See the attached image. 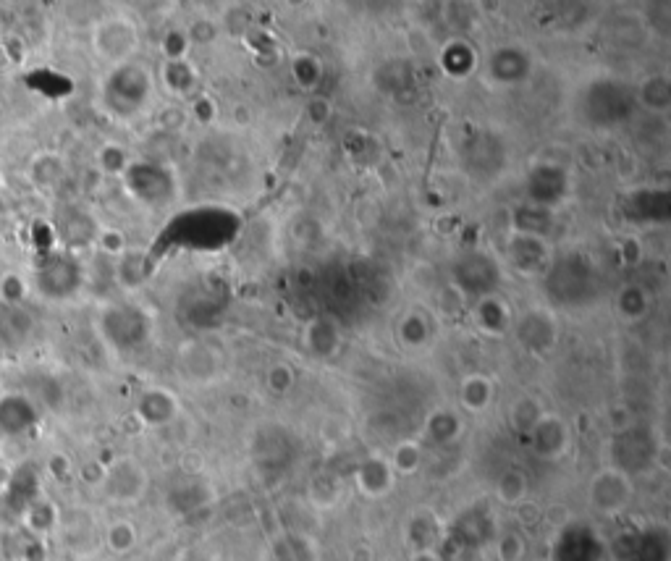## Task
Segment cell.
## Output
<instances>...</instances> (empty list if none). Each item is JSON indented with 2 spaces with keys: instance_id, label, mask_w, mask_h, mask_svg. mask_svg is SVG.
<instances>
[{
  "instance_id": "cell-6",
  "label": "cell",
  "mask_w": 671,
  "mask_h": 561,
  "mask_svg": "<svg viewBox=\"0 0 671 561\" xmlns=\"http://www.w3.org/2000/svg\"><path fill=\"white\" fill-rule=\"evenodd\" d=\"M462 402L472 412L483 409L485 404L491 402V383L485 381V378H467L462 386Z\"/></svg>"
},
{
  "instance_id": "cell-12",
  "label": "cell",
  "mask_w": 671,
  "mask_h": 561,
  "mask_svg": "<svg viewBox=\"0 0 671 561\" xmlns=\"http://www.w3.org/2000/svg\"><path fill=\"white\" fill-rule=\"evenodd\" d=\"M318 74H320V66H318V61H312V58L305 56L294 63V77L299 79L302 87H310V84L318 82Z\"/></svg>"
},
{
  "instance_id": "cell-14",
  "label": "cell",
  "mask_w": 671,
  "mask_h": 561,
  "mask_svg": "<svg viewBox=\"0 0 671 561\" xmlns=\"http://www.w3.org/2000/svg\"><path fill=\"white\" fill-rule=\"evenodd\" d=\"M457 430H459V423L449 415V412H441V415L433 420V436L441 438V441H449V438L457 436Z\"/></svg>"
},
{
  "instance_id": "cell-9",
  "label": "cell",
  "mask_w": 671,
  "mask_h": 561,
  "mask_svg": "<svg viewBox=\"0 0 671 561\" xmlns=\"http://www.w3.org/2000/svg\"><path fill=\"white\" fill-rule=\"evenodd\" d=\"M142 409H150V417L153 423H163V420H168V417L173 415V399L166 394H160V391H153V394L145 396V407Z\"/></svg>"
},
{
  "instance_id": "cell-4",
  "label": "cell",
  "mask_w": 671,
  "mask_h": 561,
  "mask_svg": "<svg viewBox=\"0 0 671 561\" xmlns=\"http://www.w3.org/2000/svg\"><path fill=\"white\" fill-rule=\"evenodd\" d=\"M357 483H360V488L367 496H383V493L391 491L394 470L381 459H367L365 465L360 467V472H357Z\"/></svg>"
},
{
  "instance_id": "cell-2",
  "label": "cell",
  "mask_w": 671,
  "mask_h": 561,
  "mask_svg": "<svg viewBox=\"0 0 671 561\" xmlns=\"http://www.w3.org/2000/svg\"><path fill=\"white\" fill-rule=\"evenodd\" d=\"M603 548L588 527H572L561 535L556 546V561H601Z\"/></svg>"
},
{
  "instance_id": "cell-3",
  "label": "cell",
  "mask_w": 671,
  "mask_h": 561,
  "mask_svg": "<svg viewBox=\"0 0 671 561\" xmlns=\"http://www.w3.org/2000/svg\"><path fill=\"white\" fill-rule=\"evenodd\" d=\"M533 436L535 446H538V451L543 457H559L561 451L567 449L569 444L567 430H564V425H561L559 420H554V417H540L538 425L533 428Z\"/></svg>"
},
{
  "instance_id": "cell-7",
  "label": "cell",
  "mask_w": 671,
  "mask_h": 561,
  "mask_svg": "<svg viewBox=\"0 0 671 561\" xmlns=\"http://www.w3.org/2000/svg\"><path fill=\"white\" fill-rule=\"evenodd\" d=\"M645 103L656 108V111H666L669 108V82L664 77H653L643 84Z\"/></svg>"
},
{
  "instance_id": "cell-8",
  "label": "cell",
  "mask_w": 671,
  "mask_h": 561,
  "mask_svg": "<svg viewBox=\"0 0 671 561\" xmlns=\"http://www.w3.org/2000/svg\"><path fill=\"white\" fill-rule=\"evenodd\" d=\"M525 244L527 250H522L517 242H514V260H517L519 268H527V271H533V268H538V263L543 260V247H540V242L535 239V236H525Z\"/></svg>"
},
{
  "instance_id": "cell-5",
  "label": "cell",
  "mask_w": 671,
  "mask_h": 561,
  "mask_svg": "<svg viewBox=\"0 0 671 561\" xmlns=\"http://www.w3.org/2000/svg\"><path fill=\"white\" fill-rule=\"evenodd\" d=\"M493 74L499 82H519L527 74V58L525 53H514V50H501L493 58Z\"/></svg>"
},
{
  "instance_id": "cell-13",
  "label": "cell",
  "mask_w": 671,
  "mask_h": 561,
  "mask_svg": "<svg viewBox=\"0 0 671 561\" xmlns=\"http://www.w3.org/2000/svg\"><path fill=\"white\" fill-rule=\"evenodd\" d=\"M496 302H485V305H480V323H483L485 328H491V331H499L501 326L506 323V312L504 310H496Z\"/></svg>"
},
{
  "instance_id": "cell-15",
  "label": "cell",
  "mask_w": 671,
  "mask_h": 561,
  "mask_svg": "<svg viewBox=\"0 0 671 561\" xmlns=\"http://www.w3.org/2000/svg\"><path fill=\"white\" fill-rule=\"evenodd\" d=\"M412 561H436V556L430 554V551H417V556Z\"/></svg>"
},
{
  "instance_id": "cell-10",
  "label": "cell",
  "mask_w": 671,
  "mask_h": 561,
  "mask_svg": "<svg viewBox=\"0 0 671 561\" xmlns=\"http://www.w3.org/2000/svg\"><path fill=\"white\" fill-rule=\"evenodd\" d=\"M499 496L501 501H519L525 496V478L519 475V472H509L504 475L499 485Z\"/></svg>"
},
{
  "instance_id": "cell-11",
  "label": "cell",
  "mask_w": 671,
  "mask_h": 561,
  "mask_svg": "<svg viewBox=\"0 0 671 561\" xmlns=\"http://www.w3.org/2000/svg\"><path fill=\"white\" fill-rule=\"evenodd\" d=\"M417 465H420V451L415 449L412 444H404L396 449L394 457V467L399 472H415Z\"/></svg>"
},
{
  "instance_id": "cell-1",
  "label": "cell",
  "mask_w": 671,
  "mask_h": 561,
  "mask_svg": "<svg viewBox=\"0 0 671 561\" xmlns=\"http://www.w3.org/2000/svg\"><path fill=\"white\" fill-rule=\"evenodd\" d=\"M632 499V485L630 478L619 470H603L598 472V478L590 483V501L598 512L616 514L622 512L624 506Z\"/></svg>"
}]
</instances>
